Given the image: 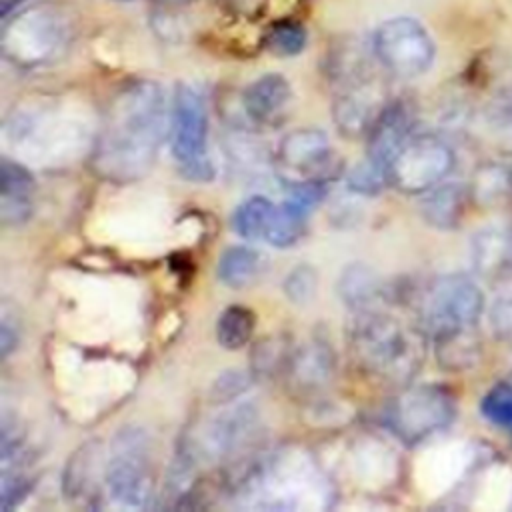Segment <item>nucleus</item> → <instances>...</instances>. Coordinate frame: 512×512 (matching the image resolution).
I'll return each instance as SVG.
<instances>
[{
	"instance_id": "nucleus-1",
	"label": "nucleus",
	"mask_w": 512,
	"mask_h": 512,
	"mask_svg": "<svg viewBox=\"0 0 512 512\" xmlns=\"http://www.w3.org/2000/svg\"><path fill=\"white\" fill-rule=\"evenodd\" d=\"M170 112L160 84L136 80L110 102L92 144L94 170L112 182H132L148 174L164 136Z\"/></svg>"
},
{
	"instance_id": "nucleus-2",
	"label": "nucleus",
	"mask_w": 512,
	"mask_h": 512,
	"mask_svg": "<svg viewBox=\"0 0 512 512\" xmlns=\"http://www.w3.org/2000/svg\"><path fill=\"white\" fill-rule=\"evenodd\" d=\"M232 494L242 508L314 510L326 506L330 488L306 452L280 448L244 464Z\"/></svg>"
},
{
	"instance_id": "nucleus-3",
	"label": "nucleus",
	"mask_w": 512,
	"mask_h": 512,
	"mask_svg": "<svg viewBox=\"0 0 512 512\" xmlns=\"http://www.w3.org/2000/svg\"><path fill=\"white\" fill-rule=\"evenodd\" d=\"M424 336L422 328L414 330L382 308L352 312L346 326V342L356 366L386 384L414 378L424 360Z\"/></svg>"
},
{
	"instance_id": "nucleus-4",
	"label": "nucleus",
	"mask_w": 512,
	"mask_h": 512,
	"mask_svg": "<svg viewBox=\"0 0 512 512\" xmlns=\"http://www.w3.org/2000/svg\"><path fill=\"white\" fill-rule=\"evenodd\" d=\"M68 38V18L52 4H34L6 20L2 52L16 66L34 68L58 58Z\"/></svg>"
},
{
	"instance_id": "nucleus-5",
	"label": "nucleus",
	"mask_w": 512,
	"mask_h": 512,
	"mask_svg": "<svg viewBox=\"0 0 512 512\" xmlns=\"http://www.w3.org/2000/svg\"><path fill=\"white\" fill-rule=\"evenodd\" d=\"M332 78L338 86L332 106L338 130L346 136L368 134L386 104L380 98L376 76L356 46L334 56Z\"/></svg>"
},
{
	"instance_id": "nucleus-6",
	"label": "nucleus",
	"mask_w": 512,
	"mask_h": 512,
	"mask_svg": "<svg viewBox=\"0 0 512 512\" xmlns=\"http://www.w3.org/2000/svg\"><path fill=\"white\" fill-rule=\"evenodd\" d=\"M484 310L480 286L464 274H444L432 280L418 302V324L436 338L472 330Z\"/></svg>"
},
{
	"instance_id": "nucleus-7",
	"label": "nucleus",
	"mask_w": 512,
	"mask_h": 512,
	"mask_svg": "<svg viewBox=\"0 0 512 512\" xmlns=\"http://www.w3.org/2000/svg\"><path fill=\"white\" fill-rule=\"evenodd\" d=\"M168 136L180 172L190 180H212L214 164L208 156L206 104L202 94L186 82L174 88Z\"/></svg>"
},
{
	"instance_id": "nucleus-8",
	"label": "nucleus",
	"mask_w": 512,
	"mask_h": 512,
	"mask_svg": "<svg viewBox=\"0 0 512 512\" xmlns=\"http://www.w3.org/2000/svg\"><path fill=\"white\" fill-rule=\"evenodd\" d=\"M456 418V400L440 384H412L400 390L384 410V424L404 444H418L448 428Z\"/></svg>"
},
{
	"instance_id": "nucleus-9",
	"label": "nucleus",
	"mask_w": 512,
	"mask_h": 512,
	"mask_svg": "<svg viewBox=\"0 0 512 512\" xmlns=\"http://www.w3.org/2000/svg\"><path fill=\"white\" fill-rule=\"evenodd\" d=\"M108 496L128 508H142L154 492V470L148 436L140 428L118 432L104 468Z\"/></svg>"
},
{
	"instance_id": "nucleus-10",
	"label": "nucleus",
	"mask_w": 512,
	"mask_h": 512,
	"mask_svg": "<svg viewBox=\"0 0 512 512\" xmlns=\"http://www.w3.org/2000/svg\"><path fill=\"white\" fill-rule=\"evenodd\" d=\"M274 170L288 186L326 184L342 170L326 132L318 128H298L288 132L274 154Z\"/></svg>"
},
{
	"instance_id": "nucleus-11",
	"label": "nucleus",
	"mask_w": 512,
	"mask_h": 512,
	"mask_svg": "<svg viewBox=\"0 0 512 512\" xmlns=\"http://www.w3.org/2000/svg\"><path fill=\"white\" fill-rule=\"evenodd\" d=\"M372 54L378 64L398 78H416L434 62V40L428 30L410 16L384 20L372 34Z\"/></svg>"
},
{
	"instance_id": "nucleus-12",
	"label": "nucleus",
	"mask_w": 512,
	"mask_h": 512,
	"mask_svg": "<svg viewBox=\"0 0 512 512\" xmlns=\"http://www.w3.org/2000/svg\"><path fill=\"white\" fill-rule=\"evenodd\" d=\"M456 156L436 134H410L388 166V184L406 194H424L454 168Z\"/></svg>"
},
{
	"instance_id": "nucleus-13",
	"label": "nucleus",
	"mask_w": 512,
	"mask_h": 512,
	"mask_svg": "<svg viewBox=\"0 0 512 512\" xmlns=\"http://www.w3.org/2000/svg\"><path fill=\"white\" fill-rule=\"evenodd\" d=\"M290 104L292 86L276 72L258 76L242 92V108L256 126H278L286 120Z\"/></svg>"
},
{
	"instance_id": "nucleus-14",
	"label": "nucleus",
	"mask_w": 512,
	"mask_h": 512,
	"mask_svg": "<svg viewBox=\"0 0 512 512\" xmlns=\"http://www.w3.org/2000/svg\"><path fill=\"white\" fill-rule=\"evenodd\" d=\"M334 366L336 360L330 344L322 338H310L290 350L284 374L296 392L310 394L330 382Z\"/></svg>"
},
{
	"instance_id": "nucleus-15",
	"label": "nucleus",
	"mask_w": 512,
	"mask_h": 512,
	"mask_svg": "<svg viewBox=\"0 0 512 512\" xmlns=\"http://www.w3.org/2000/svg\"><path fill=\"white\" fill-rule=\"evenodd\" d=\"M412 132V118L410 112L400 104H388L374 124L368 130V148H366V160H370L374 166L386 172L388 176V166L400 146L410 138Z\"/></svg>"
},
{
	"instance_id": "nucleus-16",
	"label": "nucleus",
	"mask_w": 512,
	"mask_h": 512,
	"mask_svg": "<svg viewBox=\"0 0 512 512\" xmlns=\"http://www.w3.org/2000/svg\"><path fill=\"white\" fill-rule=\"evenodd\" d=\"M34 180L30 172L8 158L2 160V192L0 216L4 224H22L32 214Z\"/></svg>"
},
{
	"instance_id": "nucleus-17",
	"label": "nucleus",
	"mask_w": 512,
	"mask_h": 512,
	"mask_svg": "<svg viewBox=\"0 0 512 512\" xmlns=\"http://www.w3.org/2000/svg\"><path fill=\"white\" fill-rule=\"evenodd\" d=\"M468 188L460 182H440L438 186L424 192L420 202V212L424 220L440 230H452L460 224L466 202H468Z\"/></svg>"
},
{
	"instance_id": "nucleus-18",
	"label": "nucleus",
	"mask_w": 512,
	"mask_h": 512,
	"mask_svg": "<svg viewBox=\"0 0 512 512\" xmlns=\"http://www.w3.org/2000/svg\"><path fill=\"white\" fill-rule=\"evenodd\" d=\"M336 290L340 300L352 312L380 308V302L384 300L386 292L378 274L362 262H354L342 270Z\"/></svg>"
},
{
	"instance_id": "nucleus-19",
	"label": "nucleus",
	"mask_w": 512,
	"mask_h": 512,
	"mask_svg": "<svg viewBox=\"0 0 512 512\" xmlns=\"http://www.w3.org/2000/svg\"><path fill=\"white\" fill-rule=\"evenodd\" d=\"M472 264L480 274H496L512 264V232L502 228L480 230L470 246Z\"/></svg>"
},
{
	"instance_id": "nucleus-20",
	"label": "nucleus",
	"mask_w": 512,
	"mask_h": 512,
	"mask_svg": "<svg viewBox=\"0 0 512 512\" xmlns=\"http://www.w3.org/2000/svg\"><path fill=\"white\" fill-rule=\"evenodd\" d=\"M262 272V254L246 246H230L220 254L218 278L230 288L250 286Z\"/></svg>"
},
{
	"instance_id": "nucleus-21",
	"label": "nucleus",
	"mask_w": 512,
	"mask_h": 512,
	"mask_svg": "<svg viewBox=\"0 0 512 512\" xmlns=\"http://www.w3.org/2000/svg\"><path fill=\"white\" fill-rule=\"evenodd\" d=\"M306 218H308V212L296 206L290 198H286L282 204H276V210L264 240L276 248L294 246L304 234Z\"/></svg>"
},
{
	"instance_id": "nucleus-22",
	"label": "nucleus",
	"mask_w": 512,
	"mask_h": 512,
	"mask_svg": "<svg viewBox=\"0 0 512 512\" xmlns=\"http://www.w3.org/2000/svg\"><path fill=\"white\" fill-rule=\"evenodd\" d=\"M276 204L264 196H252L244 200L232 218L234 230L246 240H264L274 216Z\"/></svg>"
},
{
	"instance_id": "nucleus-23",
	"label": "nucleus",
	"mask_w": 512,
	"mask_h": 512,
	"mask_svg": "<svg viewBox=\"0 0 512 512\" xmlns=\"http://www.w3.org/2000/svg\"><path fill=\"white\" fill-rule=\"evenodd\" d=\"M434 342H436L438 362L450 370L470 368L476 364L480 356V342L474 334V328L436 338Z\"/></svg>"
},
{
	"instance_id": "nucleus-24",
	"label": "nucleus",
	"mask_w": 512,
	"mask_h": 512,
	"mask_svg": "<svg viewBox=\"0 0 512 512\" xmlns=\"http://www.w3.org/2000/svg\"><path fill=\"white\" fill-rule=\"evenodd\" d=\"M254 332V314L240 304H232L218 316L216 338L226 350H238L246 346Z\"/></svg>"
},
{
	"instance_id": "nucleus-25",
	"label": "nucleus",
	"mask_w": 512,
	"mask_h": 512,
	"mask_svg": "<svg viewBox=\"0 0 512 512\" xmlns=\"http://www.w3.org/2000/svg\"><path fill=\"white\" fill-rule=\"evenodd\" d=\"M290 350H292V346L286 338L268 336V338L260 340L254 346V352H252V358H250L254 374L272 376L276 372H284Z\"/></svg>"
},
{
	"instance_id": "nucleus-26",
	"label": "nucleus",
	"mask_w": 512,
	"mask_h": 512,
	"mask_svg": "<svg viewBox=\"0 0 512 512\" xmlns=\"http://www.w3.org/2000/svg\"><path fill=\"white\" fill-rule=\"evenodd\" d=\"M266 48L276 56L300 54L306 46V30L298 22L282 20L266 32Z\"/></svg>"
},
{
	"instance_id": "nucleus-27",
	"label": "nucleus",
	"mask_w": 512,
	"mask_h": 512,
	"mask_svg": "<svg viewBox=\"0 0 512 512\" xmlns=\"http://www.w3.org/2000/svg\"><path fill=\"white\" fill-rule=\"evenodd\" d=\"M282 288L290 302H294L298 306H306L312 302V298L316 294L318 274L310 264H298L288 272Z\"/></svg>"
},
{
	"instance_id": "nucleus-28",
	"label": "nucleus",
	"mask_w": 512,
	"mask_h": 512,
	"mask_svg": "<svg viewBox=\"0 0 512 512\" xmlns=\"http://www.w3.org/2000/svg\"><path fill=\"white\" fill-rule=\"evenodd\" d=\"M480 408L490 422L512 428V384L506 380L490 388L484 394Z\"/></svg>"
},
{
	"instance_id": "nucleus-29",
	"label": "nucleus",
	"mask_w": 512,
	"mask_h": 512,
	"mask_svg": "<svg viewBox=\"0 0 512 512\" xmlns=\"http://www.w3.org/2000/svg\"><path fill=\"white\" fill-rule=\"evenodd\" d=\"M506 188H512L506 166L490 164V166H484L476 172V180H474V186L470 188V192L478 200L490 204V202L502 198V194H506L504 192Z\"/></svg>"
},
{
	"instance_id": "nucleus-30",
	"label": "nucleus",
	"mask_w": 512,
	"mask_h": 512,
	"mask_svg": "<svg viewBox=\"0 0 512 512\" xmlns=\"http://www.w3.org/2000/svg\"><path fill=\"white\" fill-rule=\"evenodd\" d=\"M388 184V176L384 170L374 166L370 160L358 164L348 174V188L358 194H376Z\"/></svg>"
},
{
	"instance_id": "nucleus-31",
	"label": "nucleus",
	"mask_w": 512,
	"mask_h": 512,
	"mask_svg": "<svg viewBox=\"0 0 512 512\" xmlns=\"http://www.w3.org/2000/svg\"><path fill=\"white\" fill-rule=\"evenodd\" d=\"M490 324L498 336H512V288L504 290L490 306Z\"/></svg>"
},
{
	"instance_id": "nucleus-32",
	"label": "nucleus",
	"mask_w": 512,
	"mask_h": 512,
	"mask_svg": "<svg viewBox=\"0 0 512 512\" xmlns=\"http://www.w3.org/2000/svg\"><path fill=\"white\" fill-rule=\"evenodd\" d=\"M248 386V380L244 374L240 372H228L224 374L216 384L212 394L216 396V402H230L234 400L238 394H242Z\"/></svg>"
},
{
	"instance_id": "nucleus-33",
	"label": "nucleus",
	"mask_w": 512,
	"mask_h": 512,
	"mask_svg": "<svg viewBox=\"0 0 512 512\" xmlns=\"http://www.w3.org/2000/svg\"><path fill=\"white\" fill-rule=\"evenodd\" d=\"M18 336H16V328L10 326V318H2V328H0V346H2V356H8L12 352V348L16 346Z\"/></svg>"
},
{
	"instance_id": "nucleus-34",
	"label": "nucleus",
	"mask_w": 512,
	"mask_h": 512,
	"mask_svg": "<svg viewBox=\"0 0 512 512\" xmlns=\"http://www.w3.org/2000/svg\"><path fill=\"white\" fill-rule=\"evenodd\" d=\"M506 170H508V178H510V184H512V162L506 166Z\"/></svg>"
},
{
	"instance_id": "nucleus-35",
	"label": "nucleus",
	"mask_w": 512,
	"mask_h": 512,
	"mask_svg": "<svg viewBox=\"0 0 512 512\" xmlns=\"http://www.w3.org/2000/svg\"><path fill=\"white\" fill-rule=\"evenodd\" d=\"M508 382H510V384H512V374H510V378H508Z\"/></svg>"
}]
</instances>
